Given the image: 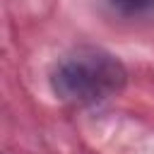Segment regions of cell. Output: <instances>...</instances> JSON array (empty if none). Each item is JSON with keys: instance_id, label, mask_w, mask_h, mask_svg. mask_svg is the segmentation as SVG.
Wrapping results in <instances>:
<instances>
[{"instance_id": "obj_1", "label": "cell", "mask_w": 154, "mask_h": 154, "mask_svg": "<svg viewBox=\"0 0 154 154\" xmlns=\"http://www.w3.org/2000/svg\"><path fill=\"white\" fill-rule=\"evenodd\" d=\"M125 79L123 63L101 48H79L65 55L51 72L55 96L75 106H94L116 96Z\"/></svg>"}, {"instance_id": "obj_2", "label": "cell", "mask_w": 154, "mask_h": 154, "mask_svg": "<svg viewBox=\"0 0 154 154\" xmlns=\"http://www.w3.org/2000/svg\"><path fill=\"white\" fill-rule=\"evenodd\" d=\"M113 10L128 17H140V14H154V0H108Z\"/></svg>"}]
</instances>
